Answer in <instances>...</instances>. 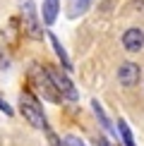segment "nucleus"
<instances>
[{
    "label": "nucleus",
    "mask_w": 144,
    "mask_h": 146,
    "mask_svg": "<svg viewBox=\"0 0 144 146\" xmlns=\"http://www.w3.org/2000/svg\"><path fill=\"white\" fill-rule=\"evenodd\" d=\"M89 5H91V0H72V3H70V17L84 15V12L89 10Z\"/></svg>",
    "instance_id": "nucleus-9"
},
{
    "label": "nucleus",
    "mask_w": 144,
    "mask_h": 146,
    "mask_svg": "<svg viewBox=\"0 0 144 146\" xmlns=\"http://www.w3.org/2000/svg\"><path fill=\"white\" fill-rule=\"evenodd\" d=\"M123 46L127 48L130 53H137L144 46V31L142 29H127V31L123 34Z\"/></svg>",
    "instance_id": "nucleus-6"
},
{
    "label": "nucleus",
    "mask_w": 144,
    "mask_h": 146,
    "mask_svg": "<svg viewBox=\"0 0 144 146\" xmlns=\"http://www.w3.org/2000/svg\"><path fill=\"white\" fill-rule=\"evenodd\" d=\"M51 144H53V146H60V144H58V139L53 137V134H51Z\"/></svg>",
    "instance_id": "nucleus-14"
},
{
    "label": "nucleus",
    "mask_w": 144,
    "mask_h": 146,
    "mask_svg": "<svg viewBox=\"0 0 144 146\" xmlns=\"http://www.w3.org/2000/svg\"><path fill=\"white\" fill-rule=\"evenodd\" d=\"M58 10H60V0H43V22L53 24L58 19Z\"/></svg>",
    "instance_id": "nucleus-7"
},
{
    "label": "nucleus",
    "mask_w": 144,
    "mask_h": 146,
    "mask_svg": "<svg viewBox=\"0 0 144 146\" xmlns=\"http://www.w3.org/2000/svg\"><path fill=\"white\" fill-rule=\"evenodd\" d=\"M48 38H51V43H53V48H55L58 58L63 60V67H65V70H70V67H72V65H70V58H67V53H65V48L60 46V41L55 38V34H48Z\"/></svg>",
    "instance_id": "nucleus-8"
},
{
    "label": "nucleus",
    "mask_w": 144,
    "mask_h": 146,
    "mask_svg": "<svg viewBox=\"0 0 144 146\" xmlns=\"http://www.w3.org/2000/svg\"><path fill=\"white\" fill-rule=\"evenodd\" d=\"M65 146H87V144L77 137H65Z\"/></svg>",
    "instance_id": "nucleus-12"
},
{
    "label": "nucleus",
    "mask_w": 144,
    "mask_h": 146,
    "mask_svg": "<svg viewBox=\"0 0 144 146\" xmlns=\"http://www.w3.org/2000/svg\"><path fill=\"white\" fill-rule=\"evenodd\" d=\"M139 74H142V70H139V65H135V62H125V65H120V70H118V79L125 86H135V84L139 82Z\"/></svg>",
    "instance_id": "nucleus-5"
},
{
    "label": "nucleus",
    "mask_w": 144,
    "mask_h": 146,
    "mask_svg": "<svg viewBox=\"0 0 144 146\" xmlns=\"http://www.w3.org/2000/svg\"><path fill=\"white\" fill-rule=\"evenodd\" d=\"M91 106H94V113H96V117H99V120H101V125H103V129H108V132H113V125H111V120L106 117V113H103V108L99 106V101H94Z\"/></svg>",
    "instance_id": "nucleus-11"
},
{
    "label": "nucleus",
    "mask_w": 144,
    "mask_h": 146,
    "mask_svg": "<svg viewBox=\"0 0 144 146\" xmlns=\"http://www.w3.org/2000/svg\"><path fill=\"white\" fill-rule=\"evenodd\" d=\"M22 22H24V29L31 38H41V27H39V19H36V7H34V0H24L22 5Z\"/></svg>",
    "instance_id": "nucleus-3"
},
{
    "label": "nucleus",
    "mask_w": 144,
    "mask_h": 146,
    "mask_svg": "<svg viewBox=\"0 0 144 146\" xmlns=\"http://www.w3.org/2000/svg\"><path fill=\"white\" fill-rule=\"evenodd\" d=\"M118 129H120V137H123V144L125 146H135V139H132V132H130V127L125 120H120L118 122Z\"/></svg>",
    "instance_id": "nucleus-10"
},
{
    "label": "nucleus",
    "mask_w": 144,
    "mask_h": 146,
    "mask_svg": "<svg viewBox=\"0 0 144 146\" xmlns=\"http://www.w3.org/2000/svg\"><path fill=\"white\" fill-rule=\"evenodd\" d=\"M19 110H22L24 117L29 120V125H34L36 129H48L46 117H43V110H41V106L36 103L34 96H29V94H22L19 96Z\"/></svg>",
    "instance_id": "nucleus-1"
},
{
    "label": "nucleus",
    "mask_w": 144,
    "mask_h": 146,
    "mask_svg": "<svg viewBox=\"0 0 144 146\" xmlns=\"http://www.w3.org/2000/svg\"><path fill=\"white\" fill-rule=\"evenodd\" d=\"M46 74L51 77L55 91H60V94H63L65 98H70V101H77V89H75V84L67 79V74H65L63 70H58V67H46Z\"/></svg>",
    "instance_id": "nucleus-2"
},
{
    "label": "nucleus",
    "mask_w": 144,
    "mask_h": 146,
    "mask_svg": "<svg viewBox=\"0 0 144 146\" xmlns=\"http://www.w3.org/2000/svg\"><path fill=\"white\" fill-rule=\"evenodd\" d=\"M0 110H3L5 115H12V108L7 106V101H5V98H3V96H0Z\"/></svg>",
    "instance_id": "nucleus-13"
},
{
    "label": "nucleus",
    "mask_w": 144,
    "mask_h": 146,
    "mask_svg": "<svg viewBox=\"0 0 144 146\" xmlns=\"http://www.w3.org/2000/svg\"><path fill=\"white\" fill-rule=\"evenodd\" d=\"M31 79H34V84L39 86V91L46 96L48 101H58V98H60V96L55 94V86H53L51 77H48L46 72H41L39 67H34V72H31Z\"/></svg>",
    "instance_id": "nucleus-4"
}]
</instances>
